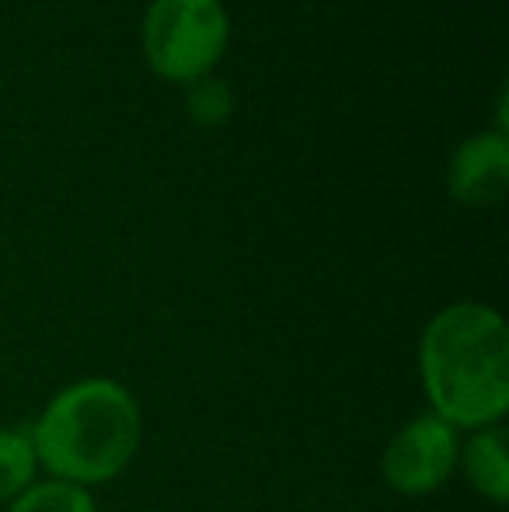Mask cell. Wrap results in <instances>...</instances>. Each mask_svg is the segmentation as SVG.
I'll use <instances>...</instances> for the list:
<instances>
[{"instance_id":"cell-2","label":"cell","mask_w":509,"mask_h":512,"mask_svg":"<svg viewBox=\"0 0 509 512\" xmlns=\"http://www.w3.org/2000/svg\"><path fill=\"white\" fill-rule=\"evenodd\" d=\"M28 436L35 460L56 481L88 488L126 471L140 450L143 418L123 384L91 377L63 387Z\"/></svg>"},{"instance_id":"cell-1","label":"cell","mask_w":509,"mask_h":512,"mask_svg":"<svg viewBox=\"0 0 509 512\" xmlns=\"http://www.w3.org/2000/svg\"><path fill=\"white\" fill-rule=\"evenodd\" d=\"M419 373L433 415L454 429H489L509 408V335L485 304L443 307L419 342Z\"/></svg>"},{"instance_id":"cell-8","label":"cell","mask_w":509,"mask_h":512,"mask_svg":"<svg viewBox=\"0 0 509 512\" xmlns=\"http://www.w3.org/2000/svg\"><path fill=\"white\" fill-rule=\"evenodd\" d=\"M7 512H98L88 488L67 485V481H42L32 485L11 502Z\"/></svg>"},{"instance_id":"cell-6","label":"cell","mask_w":509,"mask_h":512,"mask_svg":"<svg viewBox=\"0 0 509 512\" xmlns=\"http://www.w3.org/2000/svg\"><path fill=\"white\" fill-rule=\"evenodd\" d=\"M506 432L499 425L475 429V436L461 446L457 464L464 467V478L471 481L478 495H485L496 506L509 499V457H506Z\"/></svg>"},{"instance_id":"cell-4","label":"cell","mask_w":509,"mask_h":512,"mask_svg":"<svg viewBox=\"0 0 509 512\" xmlns=\"http://www.w3.org/2000/svg\"><path fill=\"white\" fill-rule=\"evenodd\" d=\"M461 457V436L440 415H415L401 425L381 457L384 481L401 495H429L450 481Z\"/></svg>"},{"instance_id":"cell-9","label":"cell","mask_w":509,"mask_h":512,"mask_svg":"<svg viewBox=\"0 0 509 512\" xmlns=\"http://www.w3.org/2000/svg\"><path fill=\"white\" fill-rule=\"evenodd\" d=\"M231 108H234V95L224 81H199L196 91L189 95L192 119L203 122V126H220L231 115Z\"/></svg>"},{"instance_id":"cell-7","label":"cell","mask_w":509,"mask_h":512,"mask_svg":"<svg viewBox=\"0 0 509 512\" xmlns=\"http://www.w3.org/2000/svg\"><path fill=\"white\" fill-rule=\"evenodd\" d=\"M35 446L28 432L0 429V502H14L35 481Z\"/></svg>"},{"instance_id":"cell-3","label":"cell","mask_w":509,"mask_h":512,"mask_svg":"<svg viewBox=\"0 0 509 512\" xmlns=\"http://www.w3.org/2000/svg\"><path fill=\"white\" fill-rule=\"evenodd\" d=\"M220 0H154L143 18V53L164 81H206L227 49Z\"/></svg>"},{"instance_id":"cell-5","label":"cell","mask_w":509,"mask_h":512,"mask_svg":"<svg viewBox=\"0 0 509 512\" xmlns=\"http://www.w3.org/2000/svg\"><path fill=\"white\" fill-rule=\"evenodd\" d=\"M509 143L503 133H482L450 157V196L464 206H492L506 196Z\"/></svg>"}]
</instances>
